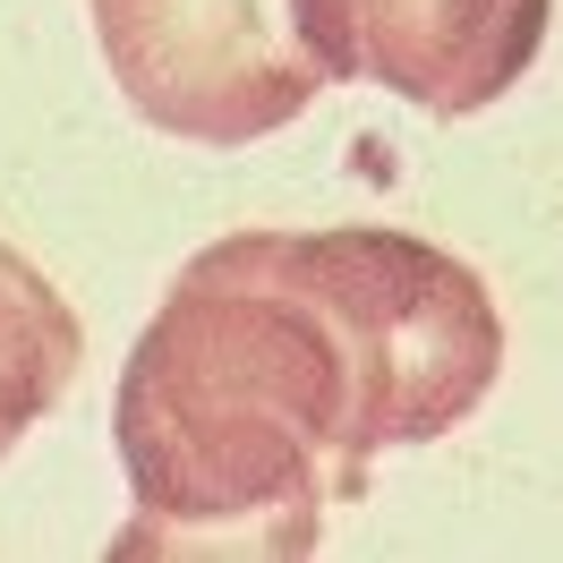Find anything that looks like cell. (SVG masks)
<instances>
[{"label":"cell","instance_id":"277c9868","mask_svg":"<svg viewBox=\"0 0 563 563\" xmlns=\"http://www.w3.org/2000/svg\"><path fill=\"white\" fill-rule=\"evenodd\" d=\"M77 367H86L77 308L0 240V461L69 401Z\"/></svg>","mask_w":563,"mask_h":563},{"label":"cell","instance_id":"7a4b0ae2","mask_svg":"<svg viewBox=\"0 0 563 563\" xmlns=\"http://www.w3.org/2000/svg\"><path fill=\"white\" fill-rule=\"evenodd\" d=\"M120 103L188 145H256L317 103L324 60L290 0H86Z\"/></svg>","mask_w":563,"mask_h":563},{"label":"cell","instance_id":"3957f363","mask_svg":"<svg viewBox=\"0 0 563 563\" xmlns=\"http://www.w3.org/2000/svg\"><path fill=\"white\" fill-rule=\"evenodd\" d=\"M324 77L385 86L393 103L470 120L504 103L555 26V0H290Z\"/></svg>","mask_w":563,"mask_h":563},{"label":"cell","instance_id":"6da1fadb","mask_svg":"<svg viewBox=\"0 0 563 563\" xmlns=\"http://www.w3.org/2000/svg\"><path fill=\"white\" fill-rule=\"evenodd\" d=\"M504 376V308L453 247L385 222L197 247L120 367L137 521L111 555H308L401 444L453 435Z\"/></svg>","mask_w":563,"mask_h":563}]
</instances>
